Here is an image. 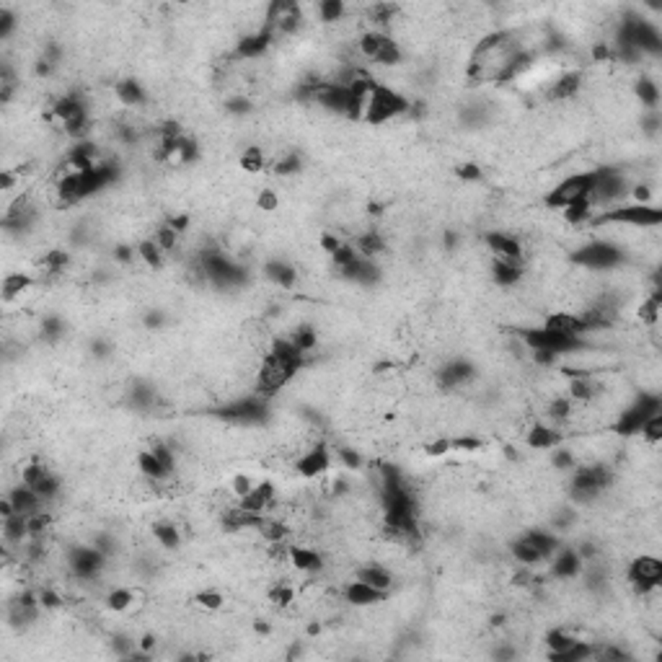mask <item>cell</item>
Returning <instances> with one entry per match:
<instances>
[{"instance_id":"obj_45","label":"cell","mask_w":662,"mask_h":662,"mask_svg":"<svg viewBox=\"0 0 662 662\" xmlns=\"http://www.w3.org/2000/svg\"><path fill=\"white\" fill-rule=\"evenodd\" d=\"M339 246H341V241H339L337 236H334V233H329V230H326V233H321V248H323V251H326L329 256L334 254V251H337Z\"/></svg>"},{"instance_id":"obj_2","label":"cell","mask_w":662,"mask_h":662,"mask_svg":"<svg viewBox=\"0 0 662 662\" xmlns=\"http://www.w3.org/2000/svg\"><path fill=\"white\" fill-rule=\"evenodd\" d=\"M595 178H598V166L590 171H579V174H572V176L561 178L559 184L544 197L546 207H554V210H564L572 202L577 199H587L590 189L595 187Z\"/></svg>"},{"instance_id":"obj_18","label":"cell","mask_w":662,"mask_h":662,"mask_svg":"<svg viewBox=\"0 0 662 662\" xmlns=\"http://www.w3.org/2000/svg\"><path fill=\"white\" fill-rule=\"evenodd\" d=\"M509 554H512V559L518 561L520 567H535V564H544L538 549H535L533 541H530L526 533L518 535V538L509 544Z\"/></svg>"},{"instance_id":"obj_17","label":"cell","mask_w":662,"mask_h":662,"mask_svg":"<svg viewBox=\"0 0 662 662\" xmlns=\"http://www.w3.org/2000/svg\"><path fill=\"white\" fill-rule=\"evenodd\" d=\"M114 96L119 99V104H125L129 109H137V106H145V88L137 83L135 78H122L117 85H114Z\"/></svg>"},{"instance_id":"obj_40","label":"cell","mask_w":662,"mask_h":662,"mask_svg":"<svg viewBox=\"0 0 662 662\" xmlns=\"http://www.w3.org/2000/svg\"><path fill=\"white\" fill-rule=\"evenodd\" d=\"M39 603H42V611H57V608H62V595L55 587H42L39 590Z\"/></svg>"},{"instance_id":"obj_13","label":"cell","mask_w":662,"mask_h":662,"mask_svg":"<svg viewBox=\"0 0 662 662\" xmlns=\"http://www.w3.org/2000/svg\"><path fill=\"white\" fill-rule=\"evenodd\" d=\"M383 598H386L383 590H375V587L365 585V582H360V579H355V582H349V585L344 587V600H347L349 605H355V608L375 605V603H381Z\"/></svg>"},{"instance_id":"obj_6","label":"cell","mask_w":662,"mask_h":662,"mask_svg":"<svg viewBox=\"0 0 662 662\" xmlns=\"http://www.w3.org/2000/svg\"><path fill=\"white\" fill-rule=\"evenodd\" d=\"M579 85H582V76H579L577 70H564V73H559L554 80H549V85H546V99L551 104L569 101V99H575V96L579 94Z\"/></svg>"},{"instance_id":"obj_39","label":"cell","mask_w":662,"mask_h":662,"mask_svg":"<svg viewBox=\"0 0 662 662\" xmlns=\"http://www.w3.org/2000/svg\"><path fill=\"white\" fill-rule=\"evenodd\" d=\"M254 479L248 474H236L233 479H230V494L236 497V500H241L244 494H248L251 489H254Z\"/></svg>"},{"instance_id":"obj_8","label":"cell","mask_w":662,"mask_h":662,"mask_svg":"<svg viewBox=\"0 0 662 662\" xmlns=\"http://www.w3.org/2000/svg\"><path fill=\"white\" fill-rule=\"evenodd\" d=\"M561 440H564L561 430L549 425V422H533V425L526 430L528 448H533V450H551L556 448V445H561Z\"/></svg>"},{"instance_id":"obj_27","label":"cell","mask_w":662,"mask_h":662,"mask_svg":"<svg viewBox=\"0 0 662 662\" xmlns=\"http://www.w3.org/2000/svg\"><path fill=\"white\" fill-rule=\"evenodd\" d=\"M132 600H135V593L129 587H114L106 595V608L111 613H127L132 608Z\"/></svg>"},{"instance_id":"obj_34","label":"cell","mask_w":662,"mask_h":662,"mask_svg":"<svg viewBox=\"0 0 662 662\" xmlns=\"http://www.w3.org/2000/svg\"><path fill=\"white\" fill-rule=\"evenodd\" d=\"M153 241H155V244H158V246L163 248V254H169V251H174V248H176V244H178V233H176V230H171L169 225L163 223V225H158V228H155Z\"/></svg>"},{"instance_id":"obj_11","label":"cell","mask_w":662,"mask_h":662,"mask_svg":"<svg viewBox=\"0 0 662 662\" xmlns=\"http://www.w3.org/2000/svg\"><path fill=\"white\" fill-rule=\"evenodd\" d=\"M6 497L13 502V507H16L18 515H26V518H31V515H36V512H42V507H44L42 497H39L31 486H26V484H16L8 494H6Z\"/></svg>"},{"instance_id":"obj_20","label":"cell","mask_w":662,"mask_h":662,"mask_svg":"<svg viewBox=\"0 0 662 662\" xmlns=\"http://www.w3.org/2000/svg\"><path fill=\"white\" fill-rule=\"evenodd\" d=\"M150 530H153V538L158 541V546H163V549L174 551V549L181 546V530L171 520H158V523H153Z\"/></svg>"},{"instance_id":"obj_46","label":"cell","mask_w":662,"mask_h":662,"mask_svg":"<svg viewBox=\"0 0 662 662\" xmlns=\"http://www.w3.org/2000/svg\"><path fill=\"white\" fill-rule=\"evenodd\" d=\"M132 256H135V251H132L127 244H119V246L114 248V259H117L119 264H129L132 262Z\"/></svg>"},{"instance_id":"obj_12","label":"cell","mask_w":662,"mask_h":662,"mask_svg":"<svg viewBox=\"0 0 662 662\" xmlns=\"http://www.w3.org/2000/svg\"><path fill=\"white\" fill-rule=\"evenodd\" d=\"M290 564H293L297 572H303V575H316V572H321V569L326 567V559H323L316 549H311V546L293 544L290 546Z\"/></svg>"},{"instance_id":"obj_9","label":"cell","mask_w":662,"mask_h":662,"mask_svg":"<svg viewBox=\"0 0 662 662\" xmlns=\"http://www.w3.org/2000/svg\"><path fill=\"white\" fill-rule=\"evenodd\" d=\"M484 244L500 259H523V244L515 236L505 233V230H489V233H484Z\"/></svg>"},{"instance_id":"obj_25","label":"cell","mask_w":662,"mask_h":662,"mask_svg":"<svg viewBox=\"0 0 662 662\" xmlns=\"http://www.w3.org/2000/svg\"><path fill=\"white\" fill-rule=\"evenodd\" d=\"M316 13L323 24H337L347 16V6L341 0H321V3H316Z\"/></svg>"},{"instance_id":"obj_44","label":"cell","mask_w":662,"mask_h":662,"mask_svg":"<svg viewBox=\"0 0 662 662\" xmlns=\"http://www.w3.org/2000/svg\"><path fill=\"white\" fill-rule=\"evenodd\" d=\"M337 458H339V463L344 468H360L362 466V458H360V453L357 450H352V448H339L337 450Z\"/></svg>"},{"instance_id":"obj_4","label":"cell","mask_w":662,"mask_h":662,"mask_svg":"<svg viewBox=\"0 0 662 662\" xmlns=\"http://www.w3.org/2000/svg\"><path fill=\"white\" fill-rule=\"evenodd\" d=\"M293 468H295V474L303 476V479H318V476H326L331 468V448L323 440L314 442L311 448H306L295 460H293Z\"/></svg>"},{"instance_id":"obj_22","label":"cell","mask_w":662,"mask_h":662,"mask_svg":"<svg viewBox=\"0 0 662 662\" xmlns=\"http://www.w3.org/2000/svg\"><path fill=\"white\" fill-rule=\"evenodd\" d=\"M290 341L297 347V352L306 357L308 352H314L316 344H318V334H316L314 326H295V329L288 334Z\"/></svg>"},{"instance_id":"obj_24","label":"cell","mask_w":662,"mask_h":662,"mask_svg":"<svg viewBox=\"0 0 662 662\" xmlns=\"http://www.w3.org/2000/svg\"><path fill=\"white\" fill-rule=\"evenodd\" d=\"M577 634H572V631H567V628H551V631H546L544 637V645L546 649H549V654L554 652H561V649H567V647H572L575 642H577Z\"/></svg>"},{"instance_id":"obj_23","label":"cell","mask_w":662,"mask_h":662,"mask_svg":"<svg viewBox=\"0 0 662 662\" xmlns=\"http://www.w3.org/2000/svg\"><path fill=\"white\" fill-rule=\"evenodd\" d=\"M238 166L244 171H248V174H262V171L267 169V155H264V150L259 145H248L246 150L241 153V158H238Z\"/></svg>"},{"instance_id":"obj_21","label":"cell","mask_w":662,"mask_h":662,"mask_svg":"<svg viewBox=\"0 0 662 662\" xmlns=\"http://www.w3.org/2000/svg\"><path fill=\"white\" fill-rule=\"evenodd\" d=\"M634 94H637V99L642 101V106H645L647 111H654L657 109V104H660V88H657V83H654L652 78H639L637 83H634Z\"/></svg>"},{"instance_id":"obj_7","label":"cell","mask_w":662,"mask_h":662,"mask_svg":"<svg viewBox=\"0 0 662 662\" xmlns=\"http://www.w3.org/2000/svg\"><path fill=\"white\" fill-rule=\"evenodd\" d=\"M582 569H585V564L572 546H561L551 556V575L556 579H575L582 575Z\"/></svg>"},{"instance_id":"obj_14","label":"cell","mask_w":662,"mask_h":662,"mask_svg":"<svg viewBox=\"0 0 662 662\" xmlns=\"http://www.w3.org/2000/svg\"><path fill=\"white\" fill-rule=\"evenodd\" d=\"M264 274L277 288L293 290L297 285V269L290 262H285V259H269L267 267H264Z\"/></svg>"},{"instance_id":"obj_10","label":"cell","mask_w":662,"mask_h":662,"mask_svg":"<svg viewBox=\"0 0 662 662\" xmlns=\"http://www.w3.org/2000/svg\"><path fill=\"white\" fill-rule=\"evenodd\" d=\"M526 274V267H523V259H500L494 256L492 262V280L500 285V288H512L518 285Z\"/></svg>"},{"instance_id":"obj_3","label":"cell","mask_w":662,"mask_h":662,"mask_svg":"<svg viewBox=\"0 0 662 662\" xmlns=\"http://www.w3.org/2000/svg\"><path fill=\"white\" fill-rule=\"evenodd\" d=\"M409 106H411V101H409L401 91H393V88L381 83L378 88H375L370 104H367L365 122L367 125H383V122H388V119H393V117L409 114Z\"/></svg>"},{"instance_id":"obj_15","label":"cell","mask_w":662,"mask_h":662,"mask_svg":"<svg viewBox=\"0 0 662 662\" xmlns=\"http://www.w3.org/2000/svg\"><path fill=\"white\" fill-rule=\"evenodd\" d=\"M355 579L375 587V590H383V593H388L390 585H393V575H390V569L383 567V564H373V561H370V564H362V567L357 569Z\"/></svg>"},{"instance_id":"obj_47","label":"cell","mask_w":662,"mask_h":662,"mask_svg":"<svg viewBox=\"0 0 662 662\" xmlns=\"http://www.w3.org/2000/svg\"><path fill=\"white\" fill-rule=\"evenodd\" d=\"M137 647H140L145 654H153V649L158 647V642H155L153 634H143V637H140V642H137Z\"/></svg>"},{"instance_id":"obj_28","label":"cell","mask_w":662,"mask_h":662,"mask_svg":"<svg viewBox=\"0 0 662 662\" xmlns=\"http://www.w3.org/2000/svg\"><path fill=\"white\" fill-rule=\"evenodd\" d=\"M62 334H65V323H62L59 316H47L42 321V326H39V337H42V341H47V344H57V341L62 339Z\"/></svg>"},{"instance_id":"obj_43","label":"cell","mask_w":662,"mask_h":662,"mask_svg":"<svg viewBox=\"0 0 662 662\" xmlns=\"http://www.w3.org/2000/svg\"><path fill=\"white\" fill-rule=\"evenodd\" d=\"M166 225H169L171 230H176L178 236H184L189 230V225H192V218H189L187 213H178V215H166Z\"/></svg>"},{"instance_id":"obj_30","label":"cell","mask_w":662,"mask_h":662,"mask_svg":"<svg viewBox=\"0 0 662 662\" xmlns=\"http://www.w3.org/2000/svg\"><path fill=\"white\" fill-rule=\"evenodd\" d=\"M551 466L556 468V471H572V468L577 466V456H575V450L572 448H564V445H556V448H551Z\"/></svg>"},{"instance_id":"obj_29","label":"cell","mask_w":662,"mask_h":662,"mask_svg":"<svg viewBox=\"0 0 662 662\" xmlns=\"http://www.w3.org/2000/svg\"><path fill=\"white\" fill-rule=\"evenodd\" d=\"M272 171L277 176H295V174L303 171V161H300L297 153H285L272 163Z\"/></svg>"},{"instance_id":"obj_19","label":"cell","mask_w":662,"mask_h":662,"mask_svg":"<svg viewBox=\"0 0 662 662\" xmlns=\"http://www.w3.org/2000/svg\"><path fill=\"white\" fill-rule=\"evenodd\" d=\"M137 468H140V474H143L148 481H163V479L174 476L163 468V463L158 460V456H155L153 450H143V453H137Z\"/></svg>"},{"instance_id":"obj_42","label":"cell","mask_w":662,"mask_h":662,"mask_svg":"<svg viewBox=\"0 0 662 662\" xmlns=\"http://www.w3.org/2000/svg\"><path fill=\"white\" fill-rule=\"evenodd\" d=\"M448 453H453L450 437H437L435 442H427L425 445V456H430V458H442V456H448Z\"/></svg>"},{"instance_id":"obj_32","label":"cell","mask_w":662,"mask_h":662,"mask_svg":"<svg viewBox=\"0 0 662 662\" xmlns=\"http://www.w3.org/2000/svg\"><path fill=\"white\" fill-rule=\"evenodd\" d=\"M267 598H269V603L277 605V608H288L293 600H295V590L288 585V582H280V585H272L269 587V593H267Z\"/></svg>"},{"instance_id":"obj_1","label":"cell","mask_w":662,"mask_h":662,"mask_svg":"<svg viewBox=\"0 0 662 662\" xmlns=\"http://www.w3.org/2000/svg\"><path fill=\"white\" fill-rule=\"evenodd\" d=\"M572 262L579 264L582 269H621V264L626 262V251L624 246L598 238L590 244H582L577 251H572Z\"/></svg>"},{"instance_id":"obj_33","label":"cell","mask_w":662,"mask_h":662,"mask_svg":"<svg viewBox=\"0 0 662 662\" xmlns=\"http://www.w3.org/2000/svg\"><path fill=\"white\" fill-rule=\"evenodd\" d=\"M639 432H642V440H645L647 445H657V442L662 440V411L649 416Z\"/></svg>"},{"instance_id":"obj_41","label":"cell","mask_w":662,"mask_h":662,"mask_svg":"<svg viewBox=\"0 0 662 662\" xmlns=\"http://www.w3.org/2000/svg\"><path fill=\"white\" fill-rule=\"evenodd\" d=\"M456 176L460 181H466V184H476L481 178V166L479 163H460L458 169H456Z\"/></svg>"},{"instance_id":"obj_36","label":"cell","mask_w":662,"mask_h":662,"mask_svg":"<svg viewBox=\"0 0 662 662\" xmlns=\"http://www.w3.org/2000/svg\"><path fill=\"white\" fill-rule=\"evenodd\" d=\"M251 109H254V101H251L246 94H233L228 96V101H225V111H228V114H236V117H244V114H248Z\"/></svg>"},{"instance_id":"obj_16","label":"cell","mask_w":662,"mask_h":662,"mask_svg":"<svg viewBox=\"0 0 662 662\" xmlns=\"http://www.w3.org/2000/svg\"><path fill=\"white\" fill-rule=\"evenodd\" d=\"M34 285H39V280H36V277H31V274H26V272L6 274V277H3V303L21 300V295H24V293H29V290L34 288Z\"/></svg>"},{"instance_id":"obj_38","label":"cell","mask_w":662,"mask_h":662,"mask_svg":"<svg viewBox=\"0 0 662 662\" xmlns=\"http://www.w3.org/2000/svg\"><path fill=\"white\" fill-rule=\"evenodd\" d=\"M16 26H18V18H16V13L8 8V6H3L0 8V39L6 42L13 31H16Z\"/></svg>"},{"instance_id":"obj_26","label":"cell","mask_w":662,"mask_h":662,"mask_svg":"<svg viewBox=\"0 0 662 662\" xmlns=\"http://www.w3.org/2000/svg\"><path fill=\"white\" fill-rule=\"evenodd\" d=\"M137 256H140V259H143V262L148 264L150 269H161V267H163V256H166V254H163V248L155 244L153 238H145V241H140V244H137Z\"/></svg>"},{"instance_id":"obj_35","label":"cell","mask_w":662,"mask_h":662,"mask_svg":"<svg viewBox=\"0 0 662 662\" xmlns=\"http://www.w3.org/2000/svg\"><path fill=\"white\" fill-rule=\"evenodd\" d=\"M481 445H484V442L479 440L476 435H458V437H450V448H453V453H476V450H481Z\"/></svg>"},{"instance_id":"obj_5","label":"cell","mask_w":662,"mask_h":662,"mask_svg":"<svg viewBox=\"0 0 662 662\" xmlns=\"http://www.w3.org/2000/svg\"><path fill=\"white\" fill-rule=\"evenodd\" d=\"M476 378V367L468 360H450L435 373V381L442 390H456Z\"/></svg>"},{"instance_id":"obj_37","label":"cell","mask_w":662,"mask_h":662,"mask_svg":"<svg viewBox=\"0 0 662 662\" xmlns=\"http://www.w3.org/2000/svg\"><path fill=\"white\" fill-rule=\"evenodd\" d=\"M256 207L262 210V213H274L277 207H280V197H277V192L269 187H264L259 195H256Z\"/></svg>"},{"instance_id":"obj_48","label":"cell","mask_w":662,"mask_h":662,"mask_svg":"<svg viewBox=\"0 0 662 662\" xmlns=\"http://www.w3.org/2000/svg\"><path fill=\"white\" fill-rule=\"evenodd\" d=\"M251 626H254V631L259 634V637H269V634H272V624H269V621L259 619V621H254Z\"/></svg>"},{"instance_id":"obj_31","label":"cell","mask_w":662,"mask_h":662,"mask_svg":"<svg viewBox=\"0 0 662 662\" xmlns=\"http://www.w3.org/2000/svg\"><path fill=\"white\" fill-rule=\"evenodd\" d=\"M195 605L202 608V611H220L225 605V598H223L220 590H199L195 595Z\"/></svg>"}]
</instances>
